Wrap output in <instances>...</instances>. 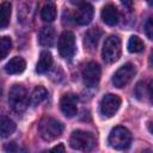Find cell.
I'll return each mask as SVG.
<instances>
[{"instance_id":"cell-9","label":"cell","mask_w":153,"mask_h":153,"mask_svg":"<svg viewBox=\"0 0 153 153\" xmlns=\"http://www.w3.org/2000/svg\"><path fill=\"white\" fill-rule=\"evenodd\" d=\"M100 73H102V71H100L99 65L93 61L87 62L84 66L82 72H81L82 79H84L85 84L88 86H94L98 84V81L100 79Z\"/></svg>"},{"instance_id":"cell-18","label":"cell","mask_w":153,"mask_h":153,"mask_svg":"<svg viewBox=\"0 0 153 153\" xmlns=\"http://www.w3.org/2000/svg\"><path fill=\"white\" fill-rule=\"evenodd\" d=\"M16 130V123L7 116L0 115V137H7Z\"/></svg>"},{"instance_id":"cell-5","label":"cell","mask_w":153,"mask_h":153,"mask_svg":"<svg viewBox=\"0 0 153 153\" xmlns=\"http://www.w3.org/2000/svg\"><path fill=\"white\" fill-rule=\"evenodd\" d=\"M102 56H103L104 61L108 63L116 62L120 59V56H121V39L117 36L111 35L105 39L103 49H102Z\"/></svg>"},{"instance_id":"cell-1","label":"cell","mask_w":153,"mask_h":153,"mask_svg":"<svg viewBox=\"0 0 153 153\" xmlns=\"http://www.w3.org/2000/svg\"><path fill=\"white\" fill-rule=\"evenodd\" d=\"M63 131V124L49 116H45L41 120L38 124V133L44 141H54L61 136Z\"/></svg>"},{"instance_id":"cell-16","label":"cell","mask_w":153,"mask_h":153,"mask_svg":"<svg viewBox=\"0 0 153 153\" xmlns=\"http://www.w3.org/2000/svg\"><path fill=\"white\" fill-rule=\"evenodd\" d=\"M56 18V6L53 1L48 0L41 8V19L45 23H51Z\"/></svg>"},{"instance_id":"cell-27","label":"cell","mask_w":153,"mask_h":153,"mask_svg":"<svg viewBox=\"0 0 153 153\" xmlns=\"http://www.w3.org/2000/svg\"><path fill=\"white\" fill-rule=\"evenodd\" d=\"M51 151H57V152H59V151H61V152H63V151H65V146H63L62 143H60L59 146L53 147V148H51Z\"/></svg>"},{"instance_id":"cell-21","label":"cell","mask_w":153,"mask_h":153,"mask_svg":"<svg viewBox=\"0 0 153 153\" xmlns=\"http://www.w3.org/2000/svg\"><path fill=\"white\" fill-rule=\"evenodd\" d=\"M127 48H128V51H130V53H140V51L143 50L145 44H143V42H142V39L140 37L131 36L129 38V41H128Z\"/></svg>"},{"instance_id":"cell-3","label":"cell","mask_w":153,"mask_h":153,"mask_svg":"<svg viewBox=\"0 0 153 153\" xmlns=\"http://www.w3.org/2000/svg\"><path fill=\"white\" fill-rule=\"evenodd\" d=\"M96 145V137L92 133L85 130H74L69 137V146L73 149L87 152Z\"/></svg>"},{"instance_id":"cell-17","label":"cell","mask_w":153,"mask_h":153,"mask_svg":"<svg viewBox=\"0 0 153 153\" xmlns=\"http://www.w3.org/2000/svg\"><path fill=\"white\" fill-rule=\"evenodd\" d=\"M53 65V56L49 51H42L38 59V62L36 65V72L39 74L47 73Z\"/></svg>"},{"instance_id":"cell-7","label":"cell","mask_w":153,"mask_h":153,"mask_svg":"<svg viewBox=\"0 0 153 153\" xmlns=\"http://www.w3.org/2000/svg\"><path fill=\"white\" fill-rule=\"evenodd\" d=\"M135 73H136L135 66L133 63H126V65H123L122 67H120L115 72L111 81H112V84H114L115 87L122 88V87H124L134 78Z\"/></svg>"},{"instance_id":"cell-23","label":"cell","mask_w":153,"mask_h":153,"mask_svg":"<svg viewBox=\"0 0 153 153\" xmlns=\"http://www.w3.org/2000/svg\"><path fill=\"white\" fill-rule=\"evenodd\" d=\"M148 87H151L149 85H146V82L145 81H140V82H137V85L135 86V96L139 98V99H142L143 98V96H151V92H146L145 90H147Z\"/></svg>"},{"instance_id":"cell-20","label":"cell","mask_w":153,"mask_h":153,"mask_svg":"<svg viewBox=\"0 0 153 153\" xmlns=\"http://www.w3.org/2000/svg\"><path fill=\"white\" fill-rule=\"evenodd\" d=\"M47 96H48V91L45 90V87H43V86H37V87L33 90V92L31 93L30 102H31V104L35 105V106H36V105H39L43 100H45Z\"/></svg>"},{"instance_id":"cell-14","label":"cell","mask_w":153,"mask_h":153,"mask_svg":"<svg viewBox=\"0 0 153 153\" xmlns=\"http://www.w3.org/2000/svg\"><path fill=\"white\" fill-rule=\"evenodd\" d=\"M56 33L53 26H43L38 33V42L43 47H51L55 42Z\"/></svg>"},{"instance_id":"cell-2","label":"cell","mask_w":153,"mask_h":153,"mask_svg":"<svg viewBox=\"0 0 153 153\" xmlns=\"http://www.w3.org/2000/svg\"><path fill=\"white\" fill-rule=\"evenodd\" d=\"M8 105L17 114H20L26 110V108L29 105V94H27L26 88L23 85L14 84L10 88Z\"/></svg>"},{"instance_id":"cell-13","label":"cell","mask_w":153,"mask_h":153,"mask_svg":"<svg viewBox=\"0 0 153 153\" xmlns=\"http://www.w3.org/2000/svg\"><path fill=\"white\" fill-rule=\"evenodd\" d=\"M100 17H102L103 22L106 25L114 26L118 22V11H117V8L114 5L109 4V5H105L103 7L102 13H100Z\"/></svg>"},{"instance_id":"cell-10","label":"cell","mask_w":153,"mask_h":153,"mask_svg":"<svg viewBox=\"0 0 153 153\" xmlns=\"http://www.w3.org/2000/svg\"><path fill=\"white\" fill-rule=\"evenodd\" d=\"M60 109L66 117H74L78 111V97L73 93H66L60 99Z\"/></svg>"},{"instance_id":"cell-28","label":"cell","mask_w":153,"mask_h":153,"mask_svg":"<svg viewBox=\"0 0 153 153\" xmlns=\"http://www.w3.org/2000/svg\"><path fill=\"white\" fill-rule=\"evenodd\" d=\"M72 5H81L84 4V0H69Z\"/></svg>"},{"instance_id":"cell-26","label":"cell","mask_w":153,"mask_h":153,"mask_svg":"<svg viewBox=\"0 0 153 153\" xmlns=\"http://www.w3.org/2000/svg\"><path fill=\"white\" fill-rule=\"evenodd\" d=\"M121 2L128 8H131V6H133V0H121Z\"/></svg>"},{"instance_id":"cell-19","label":"cell","mask_w":153,"mask_h":153,"mask_svg":"<svg viewBox=\"0 0 153 153\" xmlns=\"http://www.w3.org/2000/svg\"><path fill=\"white\" fill-rule=\"evenodd\" d=\"M11 17V4L1 2L0 4V29H5L10 24Z\"/></svg>"},{"instance_id":"cell-15","label":"cell","mask_w":153,"mask_h":153,"mask_svg":"<svg viewBox=\"0 0 153 153\" xmlns=\"http://www.w3.org/2000/svg\"><path fill=\"white\" fill-rule=\"evenodd\" d=\"M26 67V62L23 57L16 56L13 59H11L6 65H5V72L7 74H19L22 72H24Z\"/></svg>"},{"instance_id":"cell-8","label":"cell","mask_w":153,"mask_h":153,"mask_svg":"<svg viewBox=\"0 0 153 153\" xmlns=\"http://www.w3.org/2000/svg\"><path fill=\"white\" fill-rule=\"evenodd\" d=\"M120 105H121V98L117 94L108 93L102 98L99 104V110L104 117H112L120 109Z\"/></svg>"},{"instance_id":"cell-11","label":"cell","mask_w":153,"mask_h":153,"mask_svg":"<svg viewBox=\"0 0 153 153\" xmlns=\"http://www.w3.org/2000/svg\"><path fill=\"white\" fill-rule=\"evenodd\" d=\"M93 7L90 4H81L74 14V20L79 25H87L93 18Z\"/></svg>"},{"instance_id":"cell-4","label":"cell","mask_w":153,"mask_h":153,"mask_svg":"<svg viewBox=\"0 0 153 153\" xmlns=\"http://www.w3.org/2000/svg\"><path fill=\"white\" fill-rule=\"evenodd\" d=\"M109 145L115 149H127L131 142V134L124 127H115L109 134Z\"/></svg>"},{"instance_id":"cell-24","label":"cell","mask_w":153,"mask_h":153,"mask_svg":"<svg viewBox=\"0 0 153 153\" xmlns=\"http://www.w3.org/2000/svg\"><path fill=\"white\" fill-rule=\"evenodd\" d=\"M145 32L149 39L153 38V24H152V18H148L146 24H145Z\"/></svg>"},{"instance_id":"cell-12","label":"cell","mask_w":153,"mask_h":153,"mask_svg":"<svg viewBox=\"0 0 153 153\" xmlns=\"http://www.w3.org/2000/svg\"><path fill=\"white\" fill-rule=\"evenodd\" d=\"M100 36H102V30L99 27H91L90 30H87V32L84 36V44L86 49L92 51L97 47Z\"/></svg>"},{"instance_id":"cell-22","label":"cell","mask_w":153,"mask_h":153,"mask_svg":"<svg viewBox=\"0 0 153 153\" xmlns=\"http://www.w3.org/2000/svg\"><path fill=\"white\" fill-rule=\"evenodd\" d=\"M11 48H12L11 38L7 36L0 37V60L5 59L7 56V54L11 51Z\"/></svg>"},{"instance_id":"cell-25","label":"cell","mask_w":153,"mask_h":153,"mask_svg":"<svg viewBox=\"0 0 153 153\" xmlns=\"http://www.w3.org/2000/svg\"><path fill=\"white\" fill-rule=\"evenodd\" d=\"M5 149H6V151H11V152H12V151H18L19 148L16 146V143H14V142H11V143H8L7 146H5Z\"/></svg>"},{"instance_id":"cell-6","label":"cell","mask_w":153,"mask_h":153,"mask_svg":"<svg viewBox=\"0 0 153 153\" xmlns=\"http://www.w3.org/2000/svg\"><path fill=\"white\" fill-rule=\"evenodd\" d=\"M59 53L61 57L66 60H72V57L75 54V37L74 33L71 31H63L59 38L57 43Z\"/></svg>"}]
</instances>
